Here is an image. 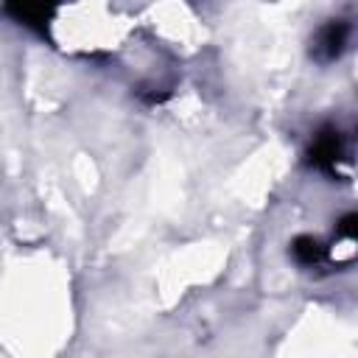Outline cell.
<instances>
[{
    "instance_id": "277c9868",
    "label": "cell",
    "mask_w": 358,
    "mask_h": 358,
    "mask_svg": "<svg viewBox=\"0 0 358 358\" xmlns=\"http://www.w3.org/2000/svg\"><path fill=\"white\" fill-rule=\"evenodd\" d=\"M291 252H294V260L299 263V266H319L322 263V257H324V246L316 241V238H310V235H299L294 243H291Z\"/></svg>"
},
{
    "instance_id": "3957f363",
    "label": "cell",
    "mask_w": 358,
    "mask_h": 358,
    "mask_svg": "<svg viewBox=\"0 0 358 358\" xmlns=\"http://www.w3.org/2000/svg\"><path fill=\"white\" fill-rule=\"evenodd\" d=\"M56 6L59 0H6V8L17 22L28 28H39V31L50 22Z\"/></svg>"
},
{
    "instance_id": "7a4b0ae2",
    "label": "cell",
    "mask_w": 358,
    "mask_h": 358,
    "mask_svg": "<svg viewBox=\"0 0 358 358\" xmlns=\"http://www.w3.org/2000/svg\"><path fill=\"white\" fill-rule=\"evenodd\" d=\"M310 162L319 168V171H327V173H336L338 171V162L344 159V140L338 134V129H322L313 143H310Z\"/></svg>"
},
{
    "instance_id": "6da1fadb",
    "label": "cell",
    "mask_w": 358,
    "mask_h": 358,
    "mask_svg": "<svg viewBox=\"0 0 358 358\" xmlns=\"http://www.w3.org/2000/svg\"><path fill=\"white\" fill-rule=\"evenodd\" d=\"M347 39H350V25L344 20H330L327 25L319 28L310 53H313L316 62L327 64V62H333V59L341 56V50L347 48Z\"/></svg>"
}]
</instances>
